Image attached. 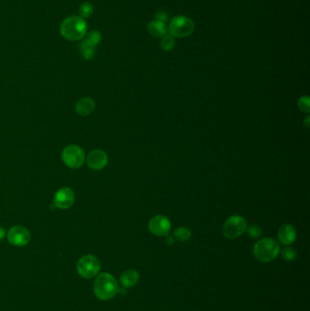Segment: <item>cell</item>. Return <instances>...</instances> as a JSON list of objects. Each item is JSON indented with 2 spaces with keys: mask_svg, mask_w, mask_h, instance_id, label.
Here are the masks:
<instances>
[{
  "mask_svg": "<svg viewBox=\"0 0 310 311\" xmlns=\"http://www.w3.org/2000/svg\"><path fill=\"white\" fill-rule=\"evenodd\" d=\"M171 230V223L169 219L161 215L155 216L149 222V231L155 236H168Z\"/></svg>",
  "mask_w": 310,
  "mask_h": 311,
  "instance_id": "9",
  "label": "cell"
},
{
  "mask_svg": "<svg viewBox=\"0 0 310 311\" xmlns=\"http://www.w3.org/2000/svg\"><path fill=\"white\" fill-rule=\"evenodd\" d=\"M86 19L79 16H69L64 19L60 25V34L69 41H78L85 38L87 33Z\"/></svg>",
  "mask_w": 310,
  "mask_h": 311,
  "instance_id": "1",
  "label": "cell"
},
{
  "mask_svg": "<svg viewBox=\"0 0 310 311\" xmlns=\"http://www.w3.org/2000/svg\"><path fill=\"white\" fill-rule=\"evenodd\" d=\"M139 280V274L134 269L128 270L121 275L120 282L124 287H132L136 286Z\"/></svg>",
  "mask_w": 310,
  "mask_h": 311,
  "instance_id": "15",
  "label": "cell"
},
{
  "mask_svg": "<svg viewBox=\"0 0 310 311\" xmlns=\"http://www.w3.org/2000/svg\"><path fill=\"white\" fill-rule=\"evenodd\" d=\"M168 19L169 18H168V13L164 11V10H160V11H157V12L155 13V19L160 21L162 23L166 24L168 21Z\"/></svg>",
  "mask_w": 310,
  "mask_h": 311,
  "instance_id": "24",
  "label": "cell"
},
{
  "mask_svg": "<svg viewBox=\"0 0 310 311\" xmlns=\"http://www.w3.org/2000/svg\"><path fill=\"white\" fill-rule=\"evenodd\" d=\"M176 41L173 36H171L169 33L166 34L164 37L161 38V42H160V47L164 51H171L175 48Z\"/></svg>",
  "mask_w": 310,
  "mask_h": 311,
  "instance_id": "19",
  "label": "cell"
},
{
  "mask_svg": "<svg viewBox=\"0 0 310 311\" xmlns=\"http://www.w3.org/2000/svg\"><path fill=\"white\" fill-rule=\"evenodd\" d=\"M95 7L91 2L86 1L82 3L78 7V16L82 19H86L90 18L93 15Z\"/></svg>",
  "mask_w": 310,
  "mask_h": 311,
  "instance_id": "17",
  "label": "cell"
},
{
  "mask_svg": "<svg viewBox=\"0 0 310 311\" xmlns=\"http://www.w3.org/2000/svg\"><path fill=\"white\" fill-rule=\"evenodd\" d=\"M5 235H6V231L4 230V228L0 226V241L5 237Z\"/></svg>",
  "mask_w": 310,
  "mask_h": 311,
  "instance_id": "25",
  "label": "cell"
},
{
  "mask_svg": "<svg viewBox=\"0 0 310 311\" xmlns=\"http://www.w3.org/2000/svg\"><path fill=\"white\" fill-rule=\"evenodd\" d=\"M148 31L155 38H162L168 34V27L165 23L154 19L148 24Z\"/></svg>",
  "mask_w": 310,
  "mask_h": 311,
  "instance_id": "14",
  "label": "cell"
},
{
  "mask_svg": "<svg viewBox=\"0 0 310 311\" xmlns=\"http://www.w3.org/2000/svg\"><path fill=\"white\" fill-rule=\"evenodd\" d=\"M278 236H279V242L282 243L285 246H288V245H291L292 243L296 240L297 232L292 225L285 224L280 227Z\"/></svg>",
  "mask_w": 310,
  "mask_h": 311,
  "instance_id": "12",
  "label": "cell"
},
{
  "mask_svg": "<svg viewBox=\"0 0 310 311\" xmlns=\"http://www.w3.org/2000/svg\"><path fill=\"white\" fill-rule=\"evenodd\" d=\"M83 39H84L83 41L85 43L95 49L101 42L102 34L99 30H91V31L87 32L85 38H83Z\"/></svg>",
  "mask_w": 310,
  "mask_h": 311,
  "instance_id": "16",
  "label": "cell"
},
{
  "mask_svg": "<svg viewBox=\"0 0 310 311\" xmlns=\"http://www.w3.org/2000/svg\"><path fill=\"white\" fill-rule=\"evenodd\" d=\"M75 203L74 191L69 187H62L56 191L54 196V204L56 207L67 209Z\"/></svg>",
  "mask_w": 310,
  "mask_h": 311,
  "instance_id": "10",
  "label": "cell"
},
{
  "mask_svg": "<svg viewBox=\"0 0 310 311\" xmlns=\"http://www.w3.org/2000/svg\"><path fill=\"white\" fill-rule=\"evenodd\" d=\"M167 243H168V245H172L173 244V238L171 237V236H168L167 237Z\"/></svg>",
  "mask_w": 310,
  "mask_h": 311,
  "instance_id": "26",
  "label": "cell"
},
{
  "mask_svg": "<svg viewBox=\"0 0 310 311\" xmlns=\"http://www.w3.org/2000/svg\"><path fill=\"white\" fill-rule=\"evenodd\" d=\"M77 268L81 277L85 279H92L100 272V263L95 256H84L78 262Z\"/></svg>",
  "mask_w": 310,
  "mask_h": 311,
  "instance_id": "7",
  "label": "cell"
},
{
  "mask_svg": "<svg viewBox=\"0 0 310 311\" xmlns=\"http://www.w3.org/2000/svg\"><path fill=\"white\" fill-rule=\"evenodd\" d=\"M248 228L247 221L240 216H232L227 219L223 226L224 236L230 239H235L241 236Z\"/></svg>",
  "mask_w": 310,
  "mask_h": 311,
  "instance_id": "6",
  "label": "cell"
},
{
  "mask_svg": "<svg viewBox=\"0 0 310 311\" xmlns=\"http://www.w3.org/2000/svg\"><path fill=\"white\" fill-rule=\"evenodd\" d=\"M107 162H108V156L103 150H92L87 156V166L93 170L103 169L107 165Z\"/></svg>",
  "mask_w": 310,
  "mask_h": 311,
  "instance_id": "11",
  "label": "cell"
},
{
  "mask_svg": "<svg viewBox=\"0 0 310 311\" xmlns=\"http://www.w3.org/2000/svg\"><path fill=\"white\" fill-rule=\"evenodd\" d=\"M246 231H248V236L252 238H258L262 234V230L259 226L257 225H251L247 228Z\"/></svg>",
  "mask_w": 310,
  "mask_h": 311,
  "instance_id": "23",
  "label": "cell"
},
{
  "mask_svg": "<svg viewBox=\"0 0 310 311\" xmlns=\"http://www.w3.org/2000/svg\"><path fill=\"white\" fill-rule=\"evenodd\" d=\"M281 255L286 261H292L297 258V251L292 248L286 247L281 251Z\"/></svg>",
  "mask_w": 310,
  "mask_h": 311,
  "instance_id": "21",
  "label": "cell"
},
{
  "mask_svg": "<svg viewBox=\"0 0 310 311\" xmlns=\"http://www.w3.org/2000/svg\"><path fill=\"white\" fill-rule=\"evenodd\" d=\"M119 291L117 280L108 273H101L94 283L95 295L101 300L113 299Z\"/></svg>",
  "mask_w": 310,
  "mask_h": 311,
  "instance_id": "2",
  "label": "cell"
},
{
  "mask_svg": "<svg viewBox=\"0 0 310 311\" xmlns=\"http://www.w3.org/2000/svg\"><path fill=\"white\" fill-rule=\"evenodd\" d=\"M30 233L22 226L12 227L7 233V239L16 247H23L30 241Z\"/></svg>",
  "mask_w": 310,
  "mask_h": 311,
  "instance_id": "8",
  "label": "cell"
},
{
  "mask_svg": "<svg viewBox=\"0 0 310 311\" xmlns=\"http://www.w3.org/2000/svg\"><path fill=\"white\" fill-rule=\"evenodd\" d=\"M195 30V23L186 16H177L172 19L168 26V33L174 38L189 37Z\"/></svg>",
  "mask_w": 310,
  "mask_h": 311,
  "instance_id": "4",
  "label": "cell"
},
{
  "mask_svg": "<svg viewBox=\"0 0 310 311\" xmlns=\"http://www.w3.org/2000/svg\"><path fill=\"white\" fill-rule=\"evenodd\" d=\"M85 152L78 145H69L62 151V160L68 167L79 168L85 161Z\"/></svg>",
  "mask_w": 310,
  "mask_h": 311,
  "instance_id": "5",
  "label": "cell"
},
{
  "mask_svg": "<svg viewBox=\"0 0 310 311\" xmlns=\"http://www.w3.org/2000/svg\"><path fill=\"white\" fill-rule=\"evenodd\" d=\"M96 106V102L91 98H83L76 104V111L80 116H87L93 112Z\"/></svg>",
  "mask_w": 310,
  "mask_h": 311,
  "instance_id": "13",
  "label": "cell"
},
{
  "mask_svg": "<svg viewBox=\"0 0 310 311\" xmlns=\"http://www.w3.org/2000/svg\"><path fill=\"white\" fill-rule=\"evenodd\" d=\"M254 256L258 260L267 263L274 260L280 252L279 243L271 237L262 238L254 246Z\"/></svg>",
  "mask_w": 310,
  "mask_h": 311,
  "instance_id": "3",
  "label": "cell"
},
{
  "mask_svg": "<svg viewBox=\"0 0 310 311\" xmlns=\"http://www.w3.org/2000/svg\"><path fill=\"white\" fill-rule=\"evenodd\" d=\"M174 236L179 241H187L191 237V231L186 227H180L175 231Z\"/></svg>",
  "mask_w": 310,
  "mask_h": 311,
  "instance_id": "18",
  "label": "cell"
},
{
  "mask_svg": "<svg viewBox=\"0 0 310 311\" xmlns=\"http://www.w3.org/2000/svg\"><path fill=\"white\" fill-rule=\"evenodd\" d=\"M298 107L301 111L305 113H310V100L308 96L301 97L298 100Z\"/></svg>",
  "mask_w": 310,
  "mask_h": 311,
  "instance_id": "22",
  "label": "cell"
},
{
  "mask_svg": "<svg viewBox=\"0 0 310 311\" xmlns=\"http://www.w3.org/2000/svg\"><path fill=\"white\" fill-rule=\"evenodd\" d=\"M79 51H80L81 56H83L86 60H91L95 55V49L87 45L84 41H82L79 45Z\"/></svg>",
  "mask_w": 310,
  "mask_h": 311,
  "instance_id": "20",
  "label": "cell"
}]
</instances>
